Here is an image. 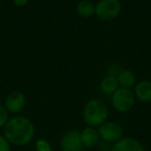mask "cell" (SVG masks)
Returning <instances> with one entry per match:
<instances>
[{
    "label": "cell",
    "instance_id": "obj_16",
    "mask_svg": "<svg viewBox=\"0 0 151 151\" xmlns=\"http://www.w3.org/2000/svg\"><path fill=\"white\" fill-rule=\"evenodd\" d=\"M0 151H11V143L4 136L0 134Z\"/></svg>",
    "mask_w": 151,
    "mask_h": 151
},
{
    "label": "cell",
    "instance_id": "obj_8",
    "mask_svg": "<svg viewBox=\"0 0 151 151\" xmlns=\"http://www.w3.org/2000/svg\"><path fill=\"white\" fill-rule=\"evenodd\" d=\"M110 151H145V149L139 140L132 137H125L113 144Z\"/></svg>",
    "mask_w": 151,
    "mask_h": 151
},
{
    "label": "cell",
    "instance_id": "obj_5",
    "mask_svg": "<svg viewBox=\"0 0 151 151\" xmlns=\"http://www.w3.org/2000/svg\"><path fill=\"white\" fill-rule=\"evenodd\" d=\"M99 134L101 140L107 144H115L116 142L123 138V129L114 121H106L101 126H99Z\"/></svg>",
    "mask_w": 151,
    "mask_h": 151
},
{
    "label": "cell",
    "instance_id": "obj_9",
    "mask_svg": "<svg viewBox=\"0 0 151 151\" xmlns=\"http://www.w3.org/2000/svg\"><path fill=\"white\" fill-rule=\"evenodd\" d=\"M134 94L136 99L142 103H150L151 101V81L142 80L134 85Z\"/></svg>",
    "mask_w": 151,
    "mask_h": 151
},
{
    "label": "cell",
    "instance_id": "obj_13",
    "mask_svg": "<svg viewBox=\"0 0 151 151\" xmlns=\"http://www.w3.org/2000/svg\"><path fill=\"white\" fill-rule=\"evenodd\" d=\"M76 12L81 18L88 19L95 15V4L89 0H81L76 6Z\"/></svg>",
    "mask_w": 151,
    "mask_h": 151
},
{
    "label": "cell",
    "instance_id": "obj_14",
    "mask_svg": "<svg viewBox=\"0 0 151 151\" xmlns=\"http://www.w3.org/2000/svg\"><path fill=\"white\" fill-rule=\"evenodd\" d=\"M36 151H52L51 144L45 139H40L35 142Z\"/></svg>",
    "mask_w": 151,
    "mask_h": 151
},
{
    "label": "cell",
    "instance_id": "obj_6",
    "mask_svg": "<svg viewBox=\"0 0 151 151\" xmlns=\"http://www.w3.org/2000/svg\"><path fill=\"white\" fill-rule=\"evenodd\" d=\"M60 147L62 151H82L84 145L81 132L77 129H68L61 136Z\"/></svg>",
    "mask_w": 151,
    "mask_h": 151
},
{
    "label": "cell",
    "instance_id": "obj_12",
    "mask_svg": "<svg viewBox=\"0 0 151 151\" xmlns=\"http://www.w3.org/2000/svg\"><path fill=\"white\" fill-rule=\"evenodd\" d=\"M119 88V83H118L117 77L115 75H107L104 77L101 82V90L105 94H113L117 89Z\"/></svg>",
    "mask_w": 151,
    "mask_h": 151
},
{
    "label": "cell",
    "instance_id": "obj_7",
    "mask_svg": "<svg viewBox=\"0 0 151 151\" xmlns=\"http://www.w3.org/2000/svg\"><path fill=\"white\" fill-rule=\"evenodd\" d=\"M26 106V96L22 91L13 90L5 99L4 107L11 114H18L24 110Z\"/></svg>",
    "mask_w": 151,
    "mask_h": 151
},
{
    "label": "cell",
    "instance_id": "obj_10",
    "mask_svg": "<svg viewBox=\"0 0 151 151\" xmlns=\"http://www.w3.org/2000/svg\"><path fill=\"white\" fill-rule=\"evenodd\" d=\"M81 138H82V142L84 147H87V148L95 147L99 144V140H101L97 129H95V127H92V126L85 127L81 132Z\"/></svg>",
    "mask_w": 151,
    "mask_h": 151
},
{
    "label": "cell",
    "instance_id": "obj_11",
    "mask_svg": "<svg viewBox=\"0 0 151 151\" xmlns=\"http://www.w3.org/2000/svg\"><path fill=\"white\" fill-rule=\"evenodd\" d=\"M116 77H117L118 83H119V87L121 88L132 89L137 84L136 75L134 73V71L129 70V69L120 70Z\"/></svg>",
    "mask_w": 151,
    "mask_h": 151
},
{
    "label": "cell",
    "instance_id": "obj_2",
    "mask_svg": "<svg viewBox=\"0 0 151 151\" xmlns=\"http://www.w3.org/2000/svg\"><path fill=\"white\" fill-rule=\"evenodd\" d=\"M109 116V110L106 104L99 99H91L83 109V118L88 126L97 127L105 123Z\"/></svg>",
    "mask_w": 151,
    "mask_h": 151
},
{
    "label": "cell",
    "instance_id": "obj_15",
    "mask_svg": "<svg viewBox=\"0 0 151 151\" xmlns=\"http://www.w3.org/2000/svg\"><path fill=\"white\" fill-rule=\"evenodd\" d=\"M9 112L5 109L4 106L0 105V128H3L6 122L9 121Z\"/></svg>",
    "mask_w": 151,
    "mask_h": 151
},
{
    "label": "cell",
    "instance_id": "obj_3",
    "mask_svg": "<svg viewBox=\"0 0 151 151\" xmlns=\"http://www.w3.org/2000/svg\"><path fill=\"white\" fill-rule=\"evenodd\" d=\"M112 106L119 113H127L134 108L136 96L134 91L127 88H119L112 94Z\"/></svg>",
    "mask_w": 151,
    "mask_h": 151
},
{
    "label": "cell",
    "instance_id": "obj_4",
    "mask_svg": "<svg viewBox=\"0 0 151 151\" xmlns=\"http://www.w3.org/2000/svg\"><path fill=\"white\" fill-rule=\"evenodd\" d=\"M121 3L119 0H99L95 4V15L103 21H112L119 16Z\"/></svg>",
    "mask_w": 151,
    "mask_h": 151
},
{
    "label": "cell",
    "instance_id": "obj_17",
    "mask_svg": "<svg viewBox=\"0 0 151 151\" xmlns=\"http://www.w3.org/2000/svg\"><path fill=\"white\" fill-rule=\"evenodd\" d=\"M29 0H14V5L16 7H23L28 4Z\"/></svg>",
    "mask_w": 151,
    "mask_h": 151
},
{
    "label": "cell",
    "instance_id": "obj_1",
    "mask_svg": "<svg viewBox=\"0 0 151 151\" xmlns=\"http://www.w3.org/2000/svg\"><path fill=\"white\" fill-rule=\"evenodd\" d=\"M35 127L29 118L25 116H14L3 127V136L15 146H25L34 138Z\"/></svg>",
    "mask_w": 151,
    "mask_h": 151
}]
</instances>
